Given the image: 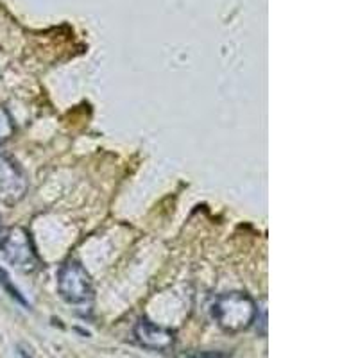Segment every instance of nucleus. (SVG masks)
<instances>
[{
  "label": "nucleus",
  "instance_id": "nucleus-4",
  "mask_svg": "<svg viewBox=\"0 0 358 358\" xmlns=\"http://www.w3.org/2000/svg\"><path fill=\"white\" fill-rule=\"evenodd\" d=\"M29 190L27 176L9 156H0V204L13 208L25 197Z\"/></svg>",
  "mask_w": 358,
  "mask_h": 358
},
{
  "label": "nucleus",
  "instance_id": "nucleus-6",
  "mask_svg": "<svg viewBox=\"0 0 358 358\" xmlns=\"http://www.w3.org/2000/svg\"><path fill=\"white\" fill-rule=\"evenodd\" d=\"M13 134H15V122H13V117L9 115V111L6 110V108L0 106V147L4 145L6 142H9Z\"/></svg>",
  "mask_w": 358,
  "mask_h": 358
},
{
  "label": "nucleus",
  "instance_id": "nucleus-8",
  "mask_svg": "<svg viewBox=\"0 0 358 358\" xmlns=\"http://www.w3.org/2000/svg\"><path fill=\"white\" fill-rule=\"evenodd\" d=\"M183 358H228V355L220 351H194L192 355H183Z\"/></svg>",
  "mask_w": 358,
  "mask_h": 358
},
{
  "label": "nucleus",
  "instance_id": "nucleus-2",
  "mask_svg": "<svg viewBox=\"0 0 358 358\" xmlns=\"http://www.w3.org/2000/svg\"><path fill=\"white\" fill-rule=\"evenodd\" d=\"M0 249L6 260L22 273H34L40 265V258L34 249L33 238L29 231L20 226H13L0 235Z\"/></svg>",
  "mask_w": 358,
  "mask_h": 358
},
{
  "label": "nucleus",
  "instance_id": "nucleus-9",
  "mask_svg": "<svg viewBox=\"0 0 358 358\" xmlns=\"http://www.w3.org/2000/svg\"><path fill=\"white\" fill-rule=\"evenodd\" d=\"M2 231H4V228H2V226H0V235H2Z\"/></svg>",
  "mask_w": 358,
  "mask_h": 358
},
{
  "label": "nucleus",
  "instance_id": "nucleus-7",
  "mask_svg": "<svg viewBox=\"0 0 358 358\" xmlns=\"http://www.w3.org/2000/svg\"><path fill=\"white\" fill-rule=\"evenodd\" d=\"M0 285L4 287L6 292H8L9 296H11L13 299H15V301H18V303H20V305H24V306H29V303L25 301V297L22 296L20 290H18L17 287L13 285V281L9 280L8 273H6V271L2 267H0Z\"/></svg>",
  "mask_w": 358,
  "mask_h": 358
},
{
  "label": "nucleus",
  "instance_id": "nucleus-3",
  "mask_svg": "<svg viewBox=\"0 0 358 358\" xmlns=\"http://www.w3.org/2000/svg\"><path fill=\"white\" fill-rule=\"evenodd\" d=\"M57 290L70 305H86L94 297V285L78 260H69L57 271Z\"/></svg>",
  "mask_w": 358,
  "mask_h": 358
},
{
  "label": "nucleus",
  "instance_id": "nucleus-1",
  "mask_svg": "<svg viewBox=\"0 0 358 358\" xmlns=\"http://www.w3.org/2000/svg\"><path fill=\"white\" fill-rule=\"evenodd\" d=\"M213 317L217 324L228 334H241L257 321L258 308L252 297L245 292L220 294L213 303Z\"/></svg>",
  "mask_w": 358,
  "mask_h": 358
},
{
  "label": "nucleus",
  "instance_id": "nucleus-5",
  "mask_svg": "<svg viewBox=\"0 0 358 358\" xmlns=\"http://www.w3.org/2000/svg\"><path fill=\"white\" fill-rule=\"evenodd\" d=\"M134 337L143 348L152 351H167L174 346V331L142 317L134 326Z\"/></svg>",
  "mask_w": 358,
  "mask_h": 358
}]
</instances>
